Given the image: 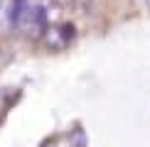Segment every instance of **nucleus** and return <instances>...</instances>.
I'll return each instance as SVG.
<instances>
[{
  "label": "nucleus",
  "instance_id": "obj_1",
  "mask_svg": "<svg viewBox=\"0 0 150 147\" xmlns=\"http://www.w3.org/2000/svg\"><path fill=\"white\" fill-rule=\"evenodd\" d=\"M71 24H69V27H67V24H64V27H52V29H49V34H47V44L49 47H64L67 44V39H71Z\"/></svg>",
  "mask_w": 150,
  "mask_h": 147
},
{
  "label": "nucleus",
  "instance_id": "obj_2",
  "mask_svg": "<svg viewBox=\"0 0 150 147\" xmlns=\"http://www.w3.org/2000/svg\"><path fill=\"white\" fill-rule=\"evenodd\" d=\"M25 0H8V15H10V24H17L20 17L25 15Z\"/></svg>",
  "mask_w": 150,
  "mask_h": 147
},
{
  "label": "nucleus",
  "instance_id": "obj_3",
  "mask_svg": "<svg viewBox=\"0 0 150 147\" xmlns=\"http://www.w3.org/2000/svg\"><path fill=\"white\" fill-rule=\"evenodd\" d=\"M59 3H67V0H59Z\"/></svg>",
  "mask_w": 150,
  "mask_h": 147
}]
</instances>
